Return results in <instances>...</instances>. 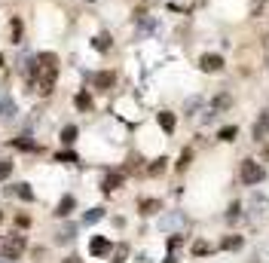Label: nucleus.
<instances>
[{
	"instance_id": "nucleus-13",
	"label": "nucleus",
	"mask_w": 269,
	"mask_h": 263,
	"mask_svg": "<svg viewBox=\"0 0 269 263\" xmlns=\"http://www.w3.org/2000/svg\"><path fill=\"white\" fill-rule=\"evenodd\" d=\"M92 46H95L98 52H107V49H110V37H107V34H101V37H95V40H92Z\"/></svg>"
},
{
	"instance_id": "nucleus-23",
	"label": "nucleus",
	"mask_w": 269,
	"mask_h": 263,
	"mask_svg": "<svg viewBox=\"0 0 269 263\" xmlns=\"http://www.w3.org/2000/svg\"><path fill=\"white\" fill-rule=\"evenodd\" d=\"M101 214H104V211H101V208H92V211H89V214H86V224H95V221H98V218H101Z\"/></svg>"
},
{
	"instance_id": "nucleus-27",
	"label": "nucleus",
	"mask_w": 269,
	"mask_h": 263,
	"mask_svg": "<svg viewBox=\"0 0 269 263\" xmlns=\"http://www.w3.org/2000/svg\"><path fill=\"white\" fill-rule=\"evenodd\" d=\"M263 156H266V159H269V144H266V147H263Z\"/></svg>"
},
{
	"instance_id": "nucleus-15",
	"label": "nucleus",
	"mask_w": 269,
	"mask_h": 263,
	"mask_svg": "<svg viewBox=\"0 0 269 263\" xmlns=\"http://www.w3.org/2000/svg\"><path fill=\"white\" fill-rule=\"evenodd\" d=\"M153 211H159V199H144L141 202V214H153Z\"/></svg>"
},
{
	"instance_id": "nucleus-22",
	"label": "nucleus",
	"mask_w": 269,
	"mask_h": 263,
	"mask_svg": "<svg viewBox=\"0 0 269 263\" xmlns=\"http://www.w3.org/2000/svg\"><path fill=\"white\" fill-rule=\"evenodd\" d=\"M221 107H230V95H217L214 98V110H221Z\"/></svg>"
},
{
	"instance_id": "nucleus-17",
	"label": "nucleus",
	"mask_w": 269,
	"mask_h": 263,
	"mask_svg": "<svg viewBox=\"0 0 269 263\" xmlns=\"http://www.w3.org/2000/svg\"><path fill=\"white\" fill-rule=\"evenodd\" d=\"M165 162H168V159H156V162L147 169V175H153V178H156V175H162V172H165Z\"/></svg>"
},
{
	"instance_id": "nucleus-30",
	"label": "nucleus",
	"mask_w": 269,
	"mask_h": 263,
	"mask_svg": "<svg viewBox=\"0 0 269 263\" xmlns=\"http://www.w3.org/2000/svg\"><path fill=\"white\" fill-rule=\"evenodd\" d=\"M0 67H3V52H0Z\"/></svg>"
},
{
	"instance_id": "nucleus-28",
	"label": "nucleus",
	"mask_w": 269,
	"mask_h": 263,
	"mask_svg": "<svg viewBox=\"0 0 269 263\" xmlns=\"http://www.w3.org/2000/svg\"><path fill=\"white\" fill-rule=\"evenodd\" d=\"M64 263H80V260H77V257H67V260H64Z\"/></svg>"
},
{
	"instance_id": "nucleus-31",
	"label": "nucleus",
	"mask_w": 269,
	"mask_h": 263,
	"mask_svg": "<svg viewBox=\"0 0 269 263\" xmlns=\"http://www.w3.org/2000/svg\"><path fill=\"white\" fill-rule=\"evenodd\" d=\"M0 218H3V214H0Z\"/></svg>"
},
{
	"instance_id": "nucleus-11",
	"label": "nucleus",
	"mask_w": 269,
	"mask_h": 263,
	"mask_svg": "<svg viewBox=\"0 0 269 263\" xmlns=\"http://www.w3.org/2000/svg\"><path fill=\"white\" fill-rule=\"evenodd\" d=\"M119 184H123V175H107L104 178V193H113Z\"/></svg>"
},
{
	"instance_id": "nucleus-5",
	"label": "nucleus",
	"mask_w": 269,
	"mask_h": 263,
	"mask_svg": "<svg viewBox=\"0 0 269 263\" xmlns=\"http://www.w3.org/2000/svg\"><path fill=\"white\" fill-rule=\"evenodd\" d=\"M89 251H92L95 257H104V254L110 251V242H107V239H101V236H95V239L89 242Z\"/></svg>"
},
{
	"instance_id": "nucleus-21",
	"label": "nucleus",
	"mask_w": 269,
	"mask_h": 263,
	"mask_svg": "<svg viewBox=\"0 0 269 263\" xmlns=\"http://www.w3.org/2000/svg\"><path fill=\"white\" fill-rule=\"evenodd\" d=\"M9 172H12V162H9V159H0V181L9 178Z\"/></svg>"
},
{
	"instance_id": "nucleus-12",
	"label": "nucleus",
	"mask_w": 269,
	"mask_h": 263,
	"mask_svg": "<svg viewBox=\"0 0 269 263\" xmlns=\"http://www.w3.org/2000/svg\"><path fill=\"white\" fill-rule=\"evenodd\" d=\"M221 248H227V251H239V248H242V236H227V239L221 242Z\"/></svg>"
},
{
	"instance_id": "nucleus-6",
	"label": "nucleus",
	"mask_w": 269,
	"mask_h": 263,
	"mask_svg": "<svg viewBox=\"0 0 269 263\" xmlns=\"http://www.w3.org/2000/svg\"><path fill=\"white\" fill-rule=\"evenodd\" d=\"M266 135H269V110H263V113H260V119H257V126H254V138H257V141H263Z\"/></svg>"
},
{
	"instance_id": "nucleus-24",
	"label": "nucleus",
	"mask_w": 269,
	"mask_h": 263,
	"mask_svg": "<svg viewBox=\"0 0 269 263\" xmlns=\"http://www.w3.org/2000/svg\"><path fill=\"white\" fill-rule=\"evenodd\" d=\"M239 211H242V205H239V202H233V205H230V214H227V218H230V221H236V218H239Z\"/></svg>"
},
{
	"instance_id": "nucleus-20",
	"label": "nucleus",
	"mask_w": 269,
	"mask_h": 263,
	"mask_svg": "<svg viewBox=\"0 0 269 263\" xmlns=\"http://www.w3.org/2000/svg\"><path fill=\"white\" fill-rule=\"evenodd\" d=\"M190 159H193V153H190V150H184V153H181V162H178V172H184V169L190 165Z\"/></svg>"
},
{
	"instance_id": "nucleus-19",
	"label": "nucleus",
	"mask_w": 269,
	"mask_h": 263,
	"mask_svg": "<svg viewBox=\"0 0 269 263\" xmlns=\"http://www.w3.org/2000/svg\"><path fill=\"white\" fill-rule=\"evenodd\" d=\"M18 40H21V21L12 18V43H18Z\"/></svg>"
},
{
	"instance_id": "nucleus-16",
	"label": "nucleus",
	"mask_w": 269,
	"mask_h": 263,
	"mask_svg": "<svg viewBox=\"0 0 269 263\" xmlns=\"http://www.w3.org/2000/svg\"><path fill=\"white\" fill-rule=\"evenodd\" d=\"M236 135H239V129H236V126H227V129H221V135H217V138H221V141H233Z\"/></svg>"
},
{
	"instance_id": "nucleus-1",
	"label": "nucleus",
	"mask_w": 269,
	"mask_h": 263,
	"mask_svg": "<svg viewBox=\"0 0 269 263\" xmlns=\"http://www.w3.org/2000/svg\"><path fill=\"white\" fill-rule=\"evenodd\" d=\"M37 61H40V80H37V86H40L43 95H49L55 89V80H58V55L55 52H40Z\"/></svg>"
},
{
	"instance_id": "nucleus-8",
	"label": "nucleus",
	"mask_w": 269,
	"mask_h": 263,
	"mask_svg": "<svg viewBox=\"0 0 269 263\" xmlns=\"http://www.w3.org/2000/svg\"><path fill=\"white\" fill-rule=\"evenodd\" d=\"M159 126H162V132H175V126H178V119H175V113H168V110H162L159 113Z\"/></svg>"
},
{
	"instance_id": "nucleus-3",
	"label": "nucleus",
	"mask_w": 269,
	"mask_h": 263,
	"mask_svg": "<svg viewBox=\"0 0 269 263\" xmlns=\"http://www.w3.org/2000/svg\"><path fill=\"white\" fill-rule=\"evenodd\" d=\"M224 55H217V52H205V55H199V70H205V74H221L224 70Z\"/></svg>"
},
{
	"instance_id": "nucleus-26",
	"label": "nucleus",
	"mask_w": 269,
	"mask_h": 263,
	"mask_svg": "<svg viewBox=\"0 0 269 263\" xmlns=\"http://www.w3.org/2000/svg\"><path fill=\"white\" fill-rule=\"evenodd\" d=\"M58 162H77V156L74 153H58Z\"/></svg>"
},
{
	"instance_id": "nucleus-29",
	"label": "nucleus",
	"mask_w": 269,
	"mask_h": 263,
	"mask_svg": "<svg viewBox=\"0 0 269 263\" xmlns=\"http://www.w3.org/2000/svg\"><path fill=\"white\" fill-rule=\"evenodd\" d=\"M165 263H178V260H175V257H168V260H165Z\"/></svg>"
},
{
	"instance_id": "nucleus-10",
	"label": "nucleus",
	"mask_w": 269,
	"mask_h": 263,
	"mask_svg": "<svg viewBox=\"0 0 269 263\" xmlns=\"http://www.w3.org/2000/svg\"><path fill=\"white\" fill-rule=\"evenodd\" d=\"M74 205H77V202H74V196H64V199L58 202V208H55V214H58V218H67Z\"/></svg>"
},
{
	"instance_id": "nucleus-14",
	"label": "nucleus",
	"mask_w": 269,
	"mask_h": 263,
	"mask_svg": "<svg viewBox=\"0 0 269 263\" xmlns=\"http://www.w3.org/2000/svg\"><path fill=\"white\" fill-rule=\"evenodd\" d=\"M61 141H64V144H74V141H77V126H64V129H61Z\"/></svg>"
},
{
	"instance_id": "nucleus-9",
	"label": "nucleus",
	"mask_w": 269,
	"mask_h": 263,
	"mask_svg": "<svg viewBox=\"0 0 269 263\" xmlns=\"http://www.w3.org/2000/svg\"><path fill=\"white\" fill-rule=\"evenodd\" d=\"M74 104H77V110H92V95L89 92H77Z\"/></svg>"
},
{
	"instance_id": "nucleus-25",
	"label": "nucleus",
	"mask_w": 269,
	"mask_h": 263,
	"mask_svg": "<svg viewBox=\"0 0 269 263\" xmlns=\"http://www.w3.org/2000/svg\"><path fill=\"white\" fill-rule=\"evenodd\" d=\"M208 251H211V248H208L205 242H196V245H193V254H208Z\"/></svg>"
},
{
	"instance_id": "nucleus-2",
	"label": "nucleus",
	"mask_w": 269,
	"mask_h": 263,
	"mask_svg": "<svg viewBox=\"0 0 269 263\" xmlns=\"http://www.w3.org/2000/svg\"><path fill=\"white\" fill-rule=\"evenodd\" d=\"M263 178H266V169H263L260 162H254V159H245V162H242V184L254 187V184H260Z\"/></svg>"
},
{
	"instance_id": "nucleus-4",
	"label": "nucleus",
	"mask_w": 269,
	"mask_h": 263,
	"mask_svg": "<svg viewBox=\"0 0 269 263\" xmlns=\"http://www.w3.org/2000/svg\"><path fill=\"white\" fill-rule=\"evenodd\" d=\"M21 251H25V236H18V233H15V236L6 242V248H3V257H6V260H15Z\"/></svg>"
},
{
	"instance_id": "nucleus-7",
	"label": "nucleus",
	"mask_w": 269,
	"mask_h": 263,
	"mask_svg": "<svg viewBox=\"0 0 269 263\" xmlns=\"http://www.w3.org/2000/svg\"><path fill=\"white\" fill-rule=\"evenodd\" d=\"M116 83V74H110V70H104V74H95V86L98 89H110Z\"/></svg>"
},
{
	"instance_id": "nucleus-18",
	"label": "nucleus",
	"mask_w": 269,
	"mask_h": 263,
	"mask_svg": "<svg viewBox=\"0 0 269 263\" xmlns=\"http://www.w3.org/2000/svg\"><path fill=\"white\" fill-rule=\"evenodd\" d=\"M15 193H18V196H21L25 202H31V199H34V193L28 190V184H18V187H15Z\"/></svg>"
}]
</instances>
